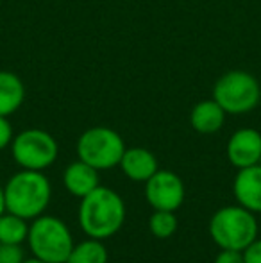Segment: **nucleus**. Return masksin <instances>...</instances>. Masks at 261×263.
<instances>
[{"instance_id":"nucleus-1","label":"nucleus","mask_w":261,"mask_h":263,"mask_svg":"<svg viewBox=\"0 0 261 263\" xmlns=\"http://www.w3.org/2000/svg\"><path fill=\"white\" fill-rule=\"evenodd\" d=\"M126 220V204L111 188L97 186L81 199L79 224L90 238L104 240L113 236Z\"/></svg>"},{"instance_id":"nucleus-2","label":"nucleus","mask_w":261,"mask_h":263,"mask_svg":"<svg viewBox=\"0 0 261 263\" xmlns=\"http://www.w3.org/2000/svg\"><path fill=\"white\" fill-rule=\"evenodd\" d=\"M52 188L39 170H20L4 186L6 211L22 218H36L45 211L50 202Z\"/></svg>"},{"instance_id":"nucleus-3","label":"nucleus","mask_w":261,"mask_h":263,"mask_svg":"<svg viewBox=\"0 0 261 263\" xmlns=\"http://www.w3.org/2000/svg\"><path fill=\"white\" fill-rule=\"evenodd\" d=\"M209 235L220 249L244 251L258 238V222L244 206H226L211 217Z\"/></svg>"},{"instance_id":"nucleus-4","label":"nucleus","mask_w":261,"mask_h":263,"mask_svg":"<svg viewBox=\"0 0 261 263\" xmlns=\"http://www.w3.org/2000/svg\"><path fill=\"white\" fill-rule=\"evenodd\" d=\"M32 254L47 263H66L73 249V238L68 226L56 217H36L29 226L27 236Z\"/></svg>"},{"instance_id":"nucleus-5","label":"nucleus","mask_w":261,"mask_h":263,"mask_svg":"<svg viewBox=\"0 0 261 263\" xmlns=\"http://www.w3.org/2000/svg\"><path fill=\"white\" fill-rule=\"evenodd\" d=\"M227 115H244L256 109L261 101L259 81L245 70L226 72L213 86V97Z\"/></svg>"},{"instance_id":"nucleus-6","label":"nucleus","mask_w":261,"mask_h":263,"mask_svg":"<svg viewBox=\"0 0 261 263\" xmlns=\"http://www.w3.org/2000/svg\"><path fill=\"white\" fill-rule=\"evenodd\" d=\"M126 151L122 136L111 127H90L77 140V156L97 170H109L120 165Z\"/></svg>"},{"instance_id":"nucleus-7","label":"nucleus","mask_w":261,"mask_h":263,"mask_svg":"<svg viewBox=\"0 0 261 263\" xmlns=\"http://www.w3.org/2000/svg\"><path fill=\"white\" fill-rule=\"evenodd\" d=\"M11 153L22 168L42 172L57 159L59 147L50 133L43 129H25L13 138Z\"/></svg>"},{"instance_id":"nucleus-8","label":"nucleus","mask_w":261,"mask_h":263,"mask_svg":"<svg viewBox=\"0 0 261 263\" xmlns=\"http://www.w3.org/2000/svg\"><path fill=\"white\" fill-rule=\"evenodd\" d=\"M145 197L154 210L175 211L185 202V183L170 170H157L145 181Z\"/></svg>"},{"instance_id":"nucleus-9","label":"nucleus","mask_w":261,"mask_h":263,"mask_svg":"<svg viewBox=\"0 0 261 263\" xmlns=\"http://www.w3.org/2000/svg\"><path fill=\"white\" fill-rule=\"evenodd\" d=\"M227 159L238 170L261 163V133L252 127L238 129L227 142Z\"/></svg>"},{"instance_id":"nucleus-10","label":"nucleus","mask_w":261,"mask_h":263,"mask_svg":"<svg viewBox=\"0 0 261 263\" xmlns=\"http://www.w3.org/2000/svg\"><path fill=\"white\" fill-rule=\"evenodd\" d=\"M234 197L238 204L252 213H261V165L240 168L234 177Z\"/></svg>"},{"instance_id":"nucleus-11","label":"nucleus","mask_w":261,"mask_h":263,"mask_svg":"<svg viewBox=\"0 0 261 263\" xmlns=\"http://www.w3.org/2000/svg\"><path fill=\"white\" fill-rule=\"evenodd\" d=\"M120 168L129 179L142 181V183L150 179L159 170L156 156L143 147H131V149L124 151V156L120 159Z\"/></svg>"},{"instance_id":"nucleus-12","label":"nucleus","mask_w":261,"mask_h":263,"mask_svg":"<svg viewBox=\"0 0 261 263\" xmlns=\"http://www.w3.org/2000/svg\"><path fill=\"white\" fill-rule=\"evenodd\" d=\"M63 183L70 194L83 199L98 186V170L79 159L65 168Z\"/></svg>"},{"instance_id":"nucleus-13","label":"nucleus","mask_w":261,"mask_h":263,"mask_svg":"<svg viewBox=\"0 0 261 263\" xmlns=\"http://www.w3.org/2000/svg\"><path fill=\"white\" fill-rule=\"evenodd\" d=\"M226 115L227 113L215 99H208V101H200L193 106L192 113H190V124L200 135H213L222 129Z\"/></svg>"},{"instance_id":"nucleus-14","label":"nucleus","mask_w":261,"mask_h":263,"mask_svg":"<svg viewBox=\"0 0 261 263\" xmlns=\"http://www.w3.org/2000/svg\"><path fill=\"white\" fill-rule=\"evenodd\" d=\"M25 101V86L14 72L0 70V117H9Z\"/></svg>"},{"instance_id":"nucleus-15","label":"nucleus","mask_w":261,"mask_h":263,"mask_svg":"<svg viewBox=\"0 0 261 263\" xmlns=\"http://www.w3.org/2000/svg\"><path fill=\"white\" fill-rule=\"evenodd\" d=\"M66 263H108V249L102 240L88 238L73 246Z\"/></svg>"},{"instance_id":"nucleus-16","label":"nucleus","mask_w":261,"mask_h":263,"mask_svg":"<svg viewBox=\"0 0 261 263\" xmlns=\"http://www.w3.org/2000/svg\"><path fill=\"white\" fill-rule=\"evenodd\" d=\"M29 236V224L25 218L6 211L0 215V243H22Z\"/></svg>"},{"instance_id":"nucleus-17","label":"nucleus","mask_w":261,"mask_h":263,"mask_svg":"<svg viewBox=\"0 0 261 263\" xmlns=\"http://www.w3.org/2000/svg\"><path fill=\"white\" fill-rule=\"evenodd\" d=\"M149 228L156 238H170L177 229V218L174 211L156 210L149 220Z\"/></svg>"},{"instance_id":"nucleus-18","label":"nucleus","mask_w":261,"mask_h":263,"mask_svg":"<svg viewBox=\"0 0 261 263\" xmlns=\"http://www.w3.org/2000/svg\"><path fill=\"white\" fill-rule=\"evenodd\" d=\"M24 260L22 243H0V263H22Z\"/></svg>"},{"instance_id":"nucleus-19","label":"nucleus","mask_w":261,"mask_h":263,"mask_svg":"<svg viewBox=\"0 0 261 263\" xmlns=\"http://www.w3.org/2000/svg\"><path fill=\"white\" fill-rule=\"evenodd\" d=\"M14 135H13V125L7 120V117H0V151L11 145Z\"/></svg>"},{"instance_id":"nucleus-20","label":"nucleus","mask_w":261,"mask_h":263,"mask_svg":"<svg viewBox=\"0 0 261 263\" xmlns=\"http://www.w3.org/2000/svg\"><path fill=\"white\" fill-rule=\"evenodd\" d=\"M215 263H245V260H244V251L222 249L218 253V256L215 258Z\"/></svg>"},{"instance_id":"nucleus-21","label":"nucleus","mask_w":261,"mask_h":263,"mask_svg":"<svg viewBox=\"0 0 261 263\" xmlns=\"http://www.w3.org/2000/svg\"><path fill=\"white\" fill-rule=\"evenodd\" d=\"M245 263H261V238H256L247 249H244Z\"/></svg>"},{"instance_id":"nucleus-22","label":"nucleus","mask_w":261,"mask_h":263,"mask_svg":"<svg viewBox=\"0 0 261 263\" xmlns=\"http://www.w3.org/2000/svg\"><path fill=\"white\" fill-rule=\"evenodd\" d=\"M6 213V197H4V188L0 186V215Z\"/></svg>"},{"instance_id":"nucleus-23","label":"nucleus","mask_w":261,"mask_h":263,"mask_svg":"<svg viewBox=\"0 0 261 263\" xmlns=\"http://www.w3.org/2000/svg\"><path fill=\"white\" fill-rule=\"evenodd\" d=\"M22 263H47V261H43V260H39V258H31V260H24Z\"/></svg>"}]
</instances>
